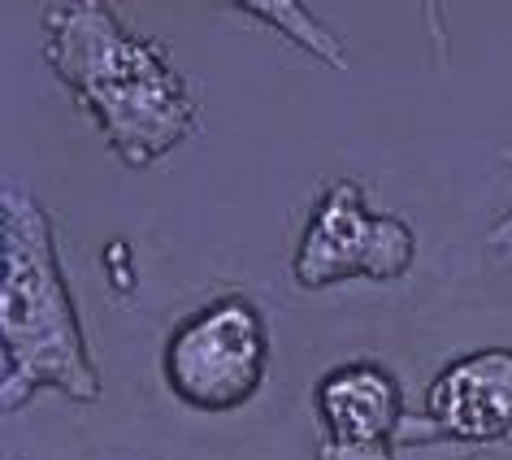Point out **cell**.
Segmentation results:
<instances>
[{
	"label": "cell",
	"mask_w": 512,
	"mask_h": 460,
	"mask_svg": "<svg viewBox=\"0 0 512 460\" xmlns=\"http://www.w3.org/2000/svg\"><path fill=\"white\" fill-rule=\"evenodd\" d=\"M413 226L369 209L356 178H335L304 222L296 261L300 287H326L343 278H400L413 265Z\"/></svg>",
	"instance_id": "4"
},
{
	"label": "cell",
	"mask_w": 512,
	"mask_h": 460,
	"mask_svg": "<svg viewBox=\"0 0 512 460\" xmlns=\"http://www.w3.org/2000/svg\"><path fill=\"white\" fill-rule=\"evenodd\" d=\"M426 439L456 443H504L512 439V348H482L456 356L430 382L426 417L404 421L400 447Z\"/></svg>",
	"instance_id": "6"
},
{
	"label": "cell",
	"mask_w": 512,
	"mask_h": 460,
	"mask_svg": "<svg viewBox=\"0 0 512 460\" xmlns=\"http://www.w3.org/2000/svg\"><path fill=\"white\" fill-rule=\"evenodd\" d=\"M322 452L317 460H395L404 434V391L378 361H348L317 382Z\"/></svg>",
	"instance_id": "5"
},
{
	"label": "cell",
	"mask_w": 512,
	"mask_h": 460,
	"mask_svg": "<svg viewBox=\"0 0 512 460\" xmlns=\"http://www.w3.org/2000/svg\"><path fill=\"white\" fill-rule=\"evenodd\" d=\"M504 161L512 165V144L504 148ZM486 248H491V257H504V261H512V209L499 217V222L491 226V235H486Z\"/></svg>",
	"instance_id": "8"
},
{
	"label": "cell",
	"mask_w": 512,
	"mask_h": 460,
	"mask_svg": "<svg viewBox=\"0 0 512 460\" xmlns=\"http://www.w3.org/2000/svg\"><path fill=\"white\" fill-rule=\"evenodd\" d=\"M5 278H0V404L18 413L40 387L96 400L100 374L57 257L53 217L27 187L5 183Z\"/></svg>",
	"instance_id": "2"
},
{
	"label": "cell",
	"mask_w": 512,
	"mask_h": 460,
	"mask_svg": "<svg viewBox=\"0 0 512 460\" xmlns=\"http://www.w3.org/2000/svg\"><path fill=\"white\" fill-rule=\"evenodd\" d=\"M239 14H248L256 22H265V27H274L278 35H287V40L304 44L313 57L330 61V66H339V70L348 66V53H343L339 35L330 31L309 5H300V0H278V5H239Z\"/></svg>",
	"instance_id": "7"
},
{
	"label": "cell",
	"mask_w": 512,
	"mask_h": 460,
	"mask_svg": "<svg viewBox=\"0 0 512 460\" xmlns=\"http://www.w3.org/2000/svg\"><path fill=\"white\" fill-rule=\"evenodd\" d=\"M44 57L96 113L126 165H152L196 126V96L165 48L131 31L105 0H70L44 14Z\"/></svg>",
	"instance_id": "1"
},
{
	"label": "cell",
	"mask_w": 512,
	"mask_h": 460,
	"mask_svg": "<svg viewBox=\"0 0 512 460\" xmlns=\"http://www.w3.org/2000/svg\"><path fill=\"white\" fill-rule=\"evenodd\" d=\"M165 382L200 413H230L248 404L270 369V330L248 296L204 304L170 335L161 356Z\"/></svg>",
	"instance_id": "3"
}]
</instances>
